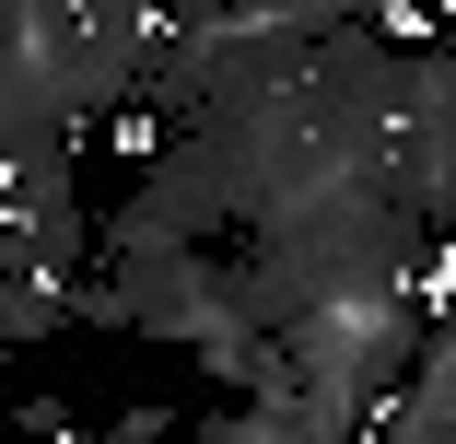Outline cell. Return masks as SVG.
<instances>
[{
	"label": "cell",
	"instance_id": "cell-1",
	"mask_svg": "<svg viewBox=\"0 0 456 444\" xmlns=\"http://www.w3.org/2000/svg\"><path fill=\"white\" fill-rule=\"evenodd\" d=\"M410 339H421V270L339 281V293H316V304L281 327V363H293V386L316 398V432H328V444L375 432V398L410 375Z\"/></svg>",
	"mask_w": 456,
	"mask_h": 444
},
{
	"label": "cell",
	"instance_id": "cell-2",
	"mask_svg": "<svg viewBox=\"0 0 456 444\" xmlns=\"http://www.w3.org/2000/svg\"><path fill=\"white\" fill-rule=\"evenodd\" d=\"M234 234V188L200 129H175L164 152H141V188L106 211V257H164V246H211Z\"/></svg>",
	"mask_w": 456,
	"mask_h": 444
},
{
	"label": "cell",
	"instance_id": "cell-3",
	"mask_svg": "<svg viewBox=\"0 0 456 444\" xmlns=\"http://www.w3.org/2000/svg\"><path fill=\"white\" fill-rule=\"evenodd\" d=\"M433 59H444V82H456V24H444V36H433Z\"/></svg>",
	"mask_w": 456,
	"mask_h": 444
}]
</instances>
